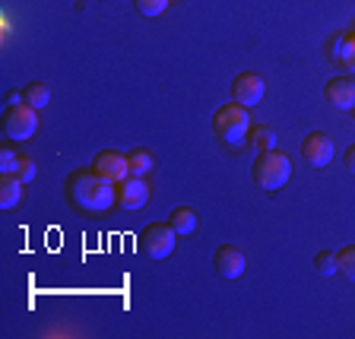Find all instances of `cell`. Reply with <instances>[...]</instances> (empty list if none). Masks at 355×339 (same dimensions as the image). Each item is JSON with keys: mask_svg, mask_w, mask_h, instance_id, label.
Masks as SVG:
<instances>
[{"mask_svg": "<svg viewBox=\"0 0 355 339\" xmlns=\"http://www.w3.org/2000/svg\"><path fill=\"white\" fill-rule=\"evenodd\" d=\"M127 159H130V175H143V177H146L149 171L155 168V155L149 153V149H133Z\"/></svg>", "mask_w": 355, "mask_h": 339, "instance_id": "cell-17", "label": "cell"}, {"mask_svg": "<svg viewBox=\"0 0 355 339\" xmlns=\"http://www.w3.org/2000/svg\"><path fill=\"white\" fill-rule=\"evenodd\" d=\"M175 238H178V232L171 229V222H149L140 235L143 254L153 260H165L175 251Z\"/></svg>", "mask_w": 355, "mask_h": 339, "instance_id": "cell-5", "label": "cell"}, {"mask_svg": "<svg viewBox=\"0 0 355 339\" xmlns=\"http://www.w3.org/2000/svg\"><path fill=\"white\" fill-rule=\"evenodd\" d=\"M22 98L32 108H44V105L51 102V89H48V82H29V86L22 89Z\"/></svg>", "mask_w": 355, "mask_h": 339, "instance_id": "cell-16", "label": "cell"}, {"mask_svg": "<svg viewBox=\"0 0 355 339\" xmlns=\"http://www.w3.org/2000/svg\"><path fill=\"white\" fill-rule=\"evenodd\" d=\"M22 200V181L16 175H0V209H13Z\"/></svg>", "mask_w": 355, "mask_h": 339, "instance_id": "cell-13", "label": "cell"}, {"mask_svg": "<svg viewBox=\"0 0 355 339\" xmlns=\"http://www.w3.org/2000/svg\"><path fill=\"white\" fill-rule=\"evenodd\" d=\"M330 58L346 70V73H355V26L346 32H340L336 38H330Z\"/></svg>", "mask_w": 355, "mask_h": 339, "instance_id": "cell-10", "label": "cell"}, {"mask_svg": "<svg viewBox=\"0 0 355 339\" xmlns=\"http://www.w3.org/2000/svg\"><path fill=\"white\" fill-rule=\"evenodd\" d=\"M324 98L343 111H352L355 108V80L352 76H336V80H330L324 89Z\"/></svg>", "mask_w": 355, "mask_h": 339, "instance_id": "cell-11", "label": "cell"}, {"mask_svg": "<svg viewBox=\"0 0 355 339\" xmlns=\"http://www.w3.org/2000/svg\"><path fill=\"white\" fill-rule=\"evenodd\" d=\"M67 197L70 203L86 213H105L118 203V184H111L108 177H102L98 171H73L67 181Z\"/></svg>", "mask_w": 355, "mask_h": 339, "instance_id": "cell-1", "label": "cell"}, {"mask_svg": "<svg viewBox=\"0 0 355 339\" xmlns=\"http://www.w3.org/2000/svg\"><path fill=\"white\" fill-rule=\"evenodd\" d=\"M244 254L238 251L235 244H222L219 251H216V273L222 276V279H238V276L244 273Z\"/></svg>", "mask_w": 355, "mask_h": 339, "instance_id": "cell-12", "label": "cell"}, {"mask_svg": "<svg viewBox=\"0 0 355 339\" xmlns=\"http://www.w3.org/2000/svg\"><path fill=\"white\" fill-rule=\"evenodd\" d=\"M314 266H318V273H320V276L340 273V266H336V254H333V251H320V254H318V260H314Z\"/></svg>", "mask_w": 355, "mask_h": 339, "instance_id": "cell-20", "label": "cell"}, {"mask_svg": "<svg viewBox=\"0 0 355 339\" xmlns=\"http://www.w3.org/2000/svg\"><path fill=\"white\" fill-rule=\"evenodd\" d=\"M133 3H137V10H140L143 16H162L171 0H133Z\"/></svg>", "mask_w": 355, "mask_h": 339, "instance_id": "cell-21", "label": "cell"}, {"mask_svg": "<svg viewBox=\"0 0 355 339\" xmlns=\"http://www.w3.org/2000/svg\"><path fill=\"white\" fill-rule=\"evenodd\" d=\"M333 140L327 137V133H308L302 140V155H304V162L308 165H314V168H324V165H330L333 162Z\"/></svg>", "mask_w": 355, "mask_h": 339, "instance_id": "cell-9", "label": "cell"}, {"mask_svg": "<svg viewBox=\"0 0 355 339\" xmlns=\"http://www.w3.org/2000/svg\"><path fill=\"white\" fill-rule=\"evenodd\" d=\"M352 111H355V108H352Z\"/></svg>", "mask_w": 355, "mask_h": 339, "instance_id": "cell-24", "label": "cell"}, {"mask_svg": "<svg viewBox=\"0 0 355 339\" xmlns=\"http://www.w3.org/2000/svg\"><path fill=\"white\" fill-rule=\"evenodd\" d=\"M16 165H19V153L10 146H0V175H16Z\"/></svg>", "mask_w": 355, "mask_h": 339, "instance_id": "cell-19", "label": "cell"}, {"mask_svg": "<svg viewBox=\"0 0 355 339\" xmlns=\"http://www.w3.org/2000/svg\"><path fill=\"white\" fill-rule=\"evenodd\" d=\"M168 222L178 235H193V232H197V213H193L191 207H178Z\"/></svg>", "mask_w": 355, "mask_h": 339, "instance_id": "cell-15", "label": "cell"}, {"mask_svg": "<svg viewBox=\"0 0 355 339\" xmlns=\"http://www.w3.org/2000/svg\"><path fill=\"white\" fill-rule=\"evenodd\" d=\"M35 162H32L29 155H19V165H16V177H19L22 184H29V181H35Z\"/></svg>", "mask_w": 355, "mask_h": 339, "instance_id": "cell-22", "label": "cell"}, {"mask_svg": "<svg viewBox=\"0 0 355 339\" xmlns=\"http://www.w3.org/2000/svg\"><path fill=\"white\" fill-rule=\"evenodd\" d=\"M336 266H340V273L346 276L349 282H355V244L336 251Z\"/></svg>", "mask_w": 355, "mask_h": 339, "instance_id": "cell-18", "label": "cell"}, {"mask_svg": "<svg viewBox=\"0 0 355 339\" xmlns=\"http://www.w3.org/2000/svg\"><path fill=\"white\" fill-rule=\"evenodd\" d=\"M251 175H254V184L257 187H263V191H279L288 177H292V159L276 146L263 149V153L257 155V162H254Z\"/></svg>", "mask_w": 355, "mask_h": 339, "instance_id": "cell-2", "label": "cell"}, {"mask_svg": "<svg viewBox=\"0 0 355 339\" xmlns=\"http://www.w3.org/2000/svg\"><path fill=\"white\" fill-rule=\"evenodd\" d=\"M3 133L10 140H32L38 133V108L26 102L10 105L7 114H3Z\"/></svg>", "mask_w": 355, "mask_h": 339, "instance_id": "cell-4", "label": "cell"}, {"mask_svg": "<svg viewBox=\"0 0 355 339\" xmlns=\"http://www.w3.org/2000/svg\"><path fill=\"white\" fill-rule=\"evenodd\" d=\"M266 92V82L260 73H254V70H244V73L235 76V82H232V98L235 102H241L244 108H254V105L263 98Z\"/></svg>", "mask_w": 355, "mask_h": 339, "instance_id": "cell-6", "label": "cell"}, {"mask_svg": "<svg viewBox=\"0 0 355 339\" xmlns=\"http://www.w3.org/2000/svg\"><path fill=\"white\" fill-rule=\"evenodd\" d=\"M346 171H352L355 175V143L346 149Z\"/></svg>", "mask_w": 355, "mask_h": 339, "instance_id": "cell-23", "label": "cell"}, {"mask_svg": "<svg viewBox=\"0 0 355 339\" xmlns=\"http://www.w3.org/2000/svg\"><path fill=\"white\" fill-rule=\"evenodd\" d=\"M146 203H149V181L143 175H130L118 184V207L137 213V209H143Z\"/></svg>", "mask_w": 355, "mask_h": 339, "instance_id": "cell-7", "label": "cell"}, {"mask_svg": "<svg viewBox=\"0 0 355 339\" xmlns=\"http://www.w3.org/2000/svg\"><path fill=\"white\" fill-rule=\"evenodd\" d=\"M248 143H251L254 153H263V149H273L276 146V133L270 124H251V130H248Z\"/></svg>", "mask_w": 355, "mask_h": 339, "instance_id": "cell-14", "label": "cell"}, {"mask_svg": "<svg viewBox=\"0 0 355 339\" xmlns=\"http://www.w3.org/2000/svg\"><path fill=\"white\" fill-rule=\"evenodd\" d=\"M213 127H216V133H219L225 143L238 146V143L248 140V130H251V114H248V108H244L241 102H229V105H222V108L216 111Z\"/></svg>", "mask_w": 355, "mask_h": 339, "instance_id": "cell-3", "label": "cell"}, {"mask_svg": "<svg viewBox=\"0 0 355 339\" xmlns=\"http://www.w3.org/2000/svg\"><path fill=\"white\" fill-rule=\"evenodd\" d=\"M92 171H98L102 177H108L111 184H121L124 177H130V159L124 153H114V149H105L96 155Z\"/></svg>", "mask_w": 355, "mask_h": 339, "instance_id": "cell-8", "label": "cell"}]
</instances>
